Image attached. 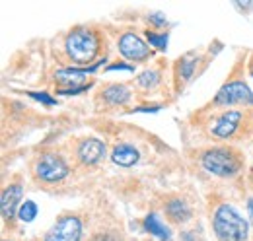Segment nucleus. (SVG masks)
Here are the masks:
<instances>
[{
	"mask_svg": "<svg viewBox=\"0 0 253 241\" xmlns=\"http://www.w3.org/2000/svg\"><path fill=\"white\" fill-rule=\"evenodd\" d=\"M240 120H242V113L240 111H226L222 113L218 119L212 122V132L220 138H228L236 132V128L240 126Z\"/></svg>",
	"mask_w": 253,
	"mask_h": 241,
	"instance_id": "9",
	"label": "nucleus"
},
{
	"mask_svg": "<svg viewBox=\"0 0 253 241\" xmlns=\"http://www.w3.org/2000/svg\"><path fill=\"white\" fill-rule=\"evenodd\" d=\"M22 195H24V191H22V187L20 185H10L4 193H2V202H0V206H2V216L6 218V220H10V218H14L18 210H20V202H22Z\"/></svg>",
	"mask_w": 253,
	"mask_h": 241,
	"instance_id": "8",
	"label": "nucleus"
},
{
	"mask_svg": "<svg viewBox=\"0 0 253 241\" xmlns=\"http://www.w3.org/2000/svg\"><path fill=\"white\" fill-rule=\"evenodd\" d=\"M166 214L169 216L171 222L181 224V222H187L191 218V208L185 201H181V199H171V201L166 204Z\"/></svg>",
	"mask_w": 253,
	"mask_h": 241,
	"instance_id": "12",
	"label": "nucleus"
},
{
	"mask_svg": "<svg viewBox=\"0 0 253 241\" xmlns=\"http://www.w3.org/2000/svg\"><path fill=\"white\" fill-rule=\"evenodd\" d=\"M144 228H146L152 236H156L158 240H164V241L169 240V230L166 228V224H162V220H160L156 214H148V216L144 218Z\"/></svg>",
	"mask_w": 253,
	"mask_h": 241,
	"instance_id": "14",
	"label": "nucleus"
},
{
	"mask_svg": "<svg viewBox=\"0 0 253 241\" xmlns=\"http://www.w3.org/2000/svg\"><path fill=\"white\" fill-rule=\"evenodd\" d=\"M191 70H193V62L187 60V62H185V68H183V76H185V78H189L191 76Z\"/></svg>",
	"mask_w": 253,
	"mask_h": 241,
	"instance_id": "21",
	"label": "nucleus"
},
{
	"mask_svg": "<svg viewBox=\"0 0 253 241\" xmlns=\"http://www.w3.org/2000/svg\"><path fill=\"white\" fill-rule=\"evenodd\" d=\"M66 55L68 59L76 64H88L95 59L97 49H99V39L92 30L86 28H78V30L70 31L64 43Z\"/></svg>",
	"mask_w": 253,
	"mask_h": 241,
	"instance_id": "2",
	"label": "nucleus"
},
{
	"mask_svg": "<svg viewBox=\"0 0 253 241\" xmlns=\"http://www.w3.org/2000/svg\"><path fill=\"white\" fill-rule=\"evenodd\" d=\"M119 51L128 60H146L150 57V47L134 33H125L119 39Z\"/></svg>",
	"mask_w": 253,
	"mask_h": 241,
	"instance_id": "7",
	"label": "nucleus"
},
{
	"mask_svg": "<svg viewBox=\"0 0 253 241\" xmlns=\"http://www.w3.org/2000/svg\"><path fill=\"white\" fill-rule=\"evenodd\" d=\"M103 154H105V146H103V142L97 140V138H88V140H84V142L78 146V158H80V161L86 163V165L97 163V161L103 158Z\"/></svg>",
	"mask_w": 253,
	"mask_h": 241,
	"instance_id": "10",
	"label": "nucleus"
},
{
	"mask_svg": "<svg viewBox=\"0 0 253 241\" xmlns=\"http://www.w3.org/2000/svg\"><path fill=\"white\" fill-rule=\"evenodd\" d=\"M82 222L76 216H63L45 236V241H80Z\"/></svg>",
	"mask_w": 253,
	"mask_h": 241,
	"instance_id": "5",
	"label": "nucleus"
},
{
	"mask_svg": "<svg viewBox=\"0 0 253 241\" xmlns=\"http://www.w3.org/2000/svg\"><path fill=\"white\" fill-rule=\"evenodd\" d=\"M111 160L121 167H130L138 161V150L130 144H119V146H115V150L111 154Z\"/></svg>",
	"mask_w": 253,
	"mask_h": 241,
	"instance_id": "11",
	"label": "nucleus"
},
{
	"mask_svg": "<svg viewBox=\"0 0 253 241\" xmlns=\"http://www.w3.org/2000/svg\"><path fill=\"white\" fill-rule=\"evenodd\" d=\"M128 90L121 84H113V86H107L103 90V99L111 105H123L126 99H128Z\"/></svg>",
	"mask_w": 253,
	"mask_h": 241,
	"instance_id": "13",
	"label": "nucleus"
},
{
	"mask_svg": "<svg viewBox=\"0 0 253 241\" xmlns=\"http://www.w3.org/2000/svg\"><path fill=\"white\" fill-rule=\"evenodd\" d=\"M214 232L220 241H246L248 240V232L250 226L248 222L242 218V214L230 204H222L214 212V220H212Z\"/></svg>",
	"mask_w": 253,
	"mask_h": 241,
	"instance_id": "1",
	"label": "nucleus"
},
{
	"mask_svg": "<svg viewBox=\"0 0 253 241\" xmlns=\"http://www.w3.org/2000/svg\"><path fill=\"white\" fill-rule=\"evenodd\" d=\"M30 95H32V97H35V99H39V101H43L45 105H55V103H57L53 97H49V95H45V93H37V91H32Z\"/></svg>",
	"mask_w": 253,
	"mask_h": 241,
	"instance_id": "19",
	"label": "nucleus"
},
{
	"mask_svg": "<svg viewBox=\"0 0 253 241\" xmlns=\"http://www.w3.org/2000/svg\"><path fill=\"white\" fill-rule=\"evenodd\" d=\"M88 241H121L115 234H97V236H94L92 240Z\"/></svg>",
	"mask_w": 253,
	"mask_h": 241,
	"instance_id": "20",
	"label": "nucleus"
},
{
	"mask_svg": "<svg viewBox=\"0 0 253 241\" xmlns=\"http://www.w3.org/2000/svg\"><path fill=\"white\" fill-rule=\"evenodd\" d=\"M158 82H160V74L154 72V70H146V72H142L140 78H138V84H140L142 88H152V86H156Z\"/></svg>",
	"mask_w": 253,
	"mask_h": 241,
	"instance_id": "16",
	"label": "nucleus"
},
{
	"mask_svg": "<svg viewBox=\"0 0 253 241\" xmlns=\"http://www.w3.org/2000/svg\"><path fill=\"white\" fill-rule=\"evenodd\" d=\"M203 165L207 171L218 177H232L240 169V160L228 148H212L203 156Z\"/></svg>",
	"mask_w": 253,
	"mask_h": 241,
	"instance_id": "3",
	"label": "nucleus"
},
{
	"mask_svg": "<svg viewBox=\"0 0 253 241\" xmlns=\"http://www.w3.org/2000/svg\"><path fill=\"white\" fill-rule=\"evenodd\" d=\"M214 101L218 105H234V103H253V93L252 90L244 84V82H232L228 86H224Z\"/></svg>",
	"mask_w": 253,
	"mask_h": 241,
	"instance_id": "6",
	"label": "nucleus"
},
{
	"mask_svg": "<svg viewBox=\"0 0 253 241\" xmlns=\"http://www.w3.org/2000/svg\"><path fill=\"white\" fill-rule=\"evenodd\" d=\"M146 37H148V41L160 49V51H164L166 47H168V35L164 33V35H156V33H152V31H146Z\"/></svg>",
	"mask_w": 253,
	"mask_h": 241,
	"instance_id": "17",
	"label": "nucleus"
},
{
	"mask_svg": "<svg viewBox=\"0 0 253 241\" xmlns=\"http://www.w3.org/2000/svg\"><path fill=\"white\" fill-rule=\"evenodd\" d=\"M35 216H37V204H35L33 201L22 202V206H20V210H18V218H20L22 222H32Z\"/></svg>",
	"mask_w": 253,
	"mask_h": 241,
	"instance_id": "15",
	"label": "nucleus"
},
{
	"mask_svg": "<svg viewBox=\"0 0 253 241\" xmlns=\"http://www.w3.org/2000/svg\"><path fill=\"white\" fill-rule=\"evenodd\" d=\"M148 20H150L154 26H164V24L168 22V18H166L162 12H152V14L148 16Z\"/></svg>",
	"mask_w": 253,
	"mask_h": 241,
	"instance_id": "18",
	"label": "nucleus"
},
{
	"mask_svg": "<svg viewBox=\"0 0 253 241\" xmlns=\"http://www.w3.org/2000/svg\"><path fill=\"white\" fill-rule=\"evenodd\" d=\"M35 175L45 183H57L68 175V165L57 154H43L35 163Z\"/></svg>",
	"mask_w": 253,
	"mask_h": 241,
	"instance_id": "4",
	"label": "nucleus"
}]
</instances>
